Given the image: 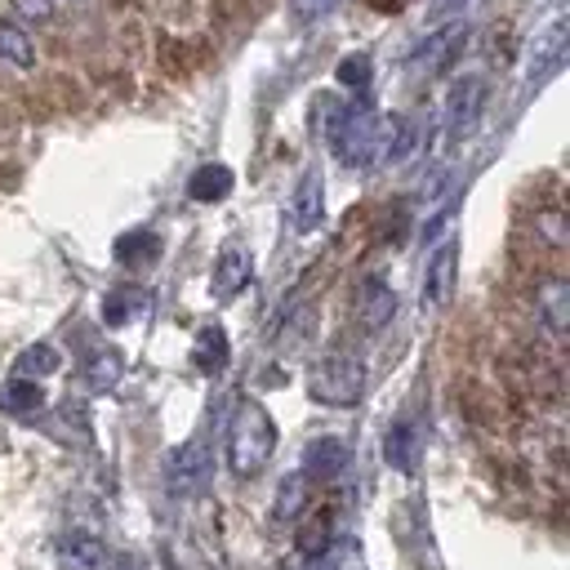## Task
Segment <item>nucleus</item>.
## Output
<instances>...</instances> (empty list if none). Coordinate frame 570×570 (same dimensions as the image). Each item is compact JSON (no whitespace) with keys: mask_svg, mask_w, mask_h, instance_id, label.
Instances as JSON below:
<instances>
[{"mask_svg":"<svg viewBox=\"0 0 570 570\" xmlns=\"http://www.w3.org/2000/svg\"><path fill=\"white\" fill-rule=\"evenodd\" d=\"M276 454V423L258 401H240L227 423V468L236 476H258Z\"/></svg>","mask_w":570,"mask_h":570,"instance_id":"f257e3e1","label":"nucleus"},{"mask_svg":"<svg viewBox=\"0 0 570 570\" xmlns=\"http://www.w3.org/2000/svg\"><path fill=\"white\" fill-rule=\"evenodd\" d=\"M307 392H312V401L334 405V410L356 405L361 392H365V365H361V356H352V352L321 356L312 365V374H307Z\"/></svg>","mask_w":570,"mask_h":570,"instance_id":"f03ea898","label":"nucleus"},{"mask_svg":"<svg viewBox=\"0 0 570 570\" xmlns=\"http://www.w3.org/2000/svg\"><path fill=\"white\" fill-rule=\"evenodd\" d=\"M330 147L338 151L343 165L352 169H370L379 156V116L370 107H347L338 129L330 134Z\"/></svg>","mask_w":570,"mask_h":570,"instance_id":"7ed1b4c3","label":"nucleus"},{"mask_svg":"<svg viewBox=\"0 0 570 570\" xmlns=\"http://www.w3.org/2000/svg\"><path fill=\"white\" fill-rule=\"evenodd\" d=\"M209 445L200 441V436H191V441H183L174 454H169V463H165V490L174 494V499H191L205 481H209Z\"/></svg>","mask_w":570,"mask_h":570,"instance_id":"20e7f679","label":"nucleus"},{"mask_svg":"<svg viewBox=\"0 0 570 570\" xmlns=\"http://www.w3.org/2000/svg\"><path fill=\"white\" fill-rule=\"evenodd\" d=\"M454 281H459V240L445 236V240L428 254V267H423V307L445 312L450 298H454Z\"/></svg>","mask_w":570,"mask_h":570,"instance_id":"39448f33","label":"nucleus"},{"mask_svg":"<svg viewBox=\"0 0 570 570\" xmlns=\"http://www.w3.org/2000/svg\"><path fill=\"white\" fill-rule=\"evenodd\" d=\"M481 102H485V80L481 76H459L450 98H445V134L450 138L472 134V125L481 116Z\"/></svg>","mask_w":570,"mask_h":570,"instance_id":"423d86ee","label":"nucleus"},{"mask_svg":"<svg viewBox=\"0 0 570 570\" xmlns=\"http://www.w3.org/2000/svg\"><path fill=\"white\" fill-rule=\"evenodd\" d=\"M289 223H294L298 236L321 232V223H325V178H321V169H303V178L289 196Z\"/></svg>","mask_w":570,"mask_h":570,"instance_id":"0eeeda50","label":"nucleus"},{"mask_svg":"<svg viewBox=\"0 0 570 570\" xmlns=\"http://www.w3.org/2000/svg\"><path fill=\"white\" fill-rule=\"evenodd\" d=\"M396 316V289L383 281V276H365L361 289H356V321L365 334H379L387 330Z\"/></svg>","mask_w":570,"mask_h":570,"instance_id":"6e6552de","label":"nucleus"},{"mask_svg":"<svg viewBox=\"0 0 570 570\" xmlns=\"http://www.w3.org/2000/svg\"><path fill=\"white\" fill-rule=\"evenodd\" d=\"M58 561H62V570H107V566H111L102 539L89 534V530L62 534V539H58Z\"/></svg>","mask_w":570,"mask_h":570,"instance_id":"1a4fd4ad","label":"nucleus"},{"mask_svg":"<svg viewBox=\"0 0 570 570\" xmlns=\"http://www.w3.org/2000/svg\"><path fill=\"white\" fill-rule=\"evenodd\" d=\"M245 281H249V249L232 240V245H223L218 258H214V281H209V289H214V298H232V294H240Z\"/></svg>","mask_w":570,"mask_h":570,"instance_id":"9d476101","label":"nucleus"},{"mask_svg":"<svg viewBox=\"0 0 570 570\" xmlns=\"http://www.w3.org/2000/svg\"><path fill=\"white\" fill-rule=\"evenodd\" d=\"M343 468H347V445L338 436H321V441H312L303 450V468L298 472L307 481H334Z\"/></svg>","mask_w":570,"mask_h":570,"instance_id":"9b49d317","label":"nucleus"},{"mask_svg":"<svg viewBox=\"0 0 570 570\" xmlns=\"http://www.w3.org/2000/svg\"><path fill=\"white\" fill-rule=\"evenodd\" d=\"M534 307H539V321L552 330V334H566L570 325V285L561 276H548L539 289H534Z\"/></svg>","mask_w":570,"mask_h":570,"instance_id":"f8f14e48","label":"nucleus"},{"mask_svg":"<svg viewBox=\"0 0 570 570\" xmlns=\"http://www.w3.org/2000/svg\"><path fill=\"white\" fill-rule=\"evenodd\" d=\"M566 58V18H557L539 40H534V53H530V80H543L552 67H561Z\"/></svg>","mask_w":570,"mask_h":570,"instance_id":"ddd939ff","label":"nucleus"},{"mask_svg":"<svg viewBox=\"0 0 570 570\" xmlns=\"http://www.w3.org/2000/svg\"><path fill=\"white\" fill-rule=\"evenodd\" d=\"M120 374H125V356H120L116 347H94V352L85 356V383H89L94 392H111V387L120 383Z\"/></svg>","mask_w":570,"mask_h":570,"instance_id":"4468645a","label":"nucleus"},{"mask_svg":"<svg viewBox=\"0 0 570 570\" xmlns=\"http://www.w3.org/2000/svg\"><path fill=\"white\" fill-rule=\"evenodd\" d=\"M232 169L227 165H200L191 178H187V196L191 200H200V205H214V200H223L227 191H232Z\"/></svg>","mask_w":570,"mask_h":570,"instance_id":"2eb2a0df","label":"nucleus"},{"mask_svg":"<svg viewBox=\"0 0 570 570\" xmlns=\"http://www.w3.org/2000/svg\"><path fill=\"white\" fill-rule=\"evenodd\" d=\"M40 405H45V387H40V379L18 374V379H9V383L0 387V410H4V414H36Z\"/></svg>","mask_w":570,"mask_h":570,"instance_id":"dca6fc26","label":"nucleus"},{"mask_svg":"<svg viewBox=\"0 0 570 570\" xmlns=\"http://www.w3.org/2000/svg\"><path fill=\"white\" fill-rule=\"evenodd\" d=\"M383 459H387L396 472H414V463H419V436H414V428H410L405 419L387 428V436H383Z\"/></svg>","mask_w":570,"mask_h":570,"instance_id":"f3484780","label":"nucleus"},{"mask_svg":"<svg viewBox=\"0 0 570 570\" xmlns=\"http://www.w3.org/2000/svg\"><path fill=\"white\" fill-rule=\"evenodd\" d=\"M307 494H312V481L303 472H289L281 485H276V521H298L307 512Z\"/></svg>","mask_w":570,"mask_h":570,"instance_id":"a211bd4d","label":"nucleus"},{"mask_svg":"<svg viewBox=\"0 0 570 570\" xmlns=\"http://www.w3.org/2000/svg\"><path fill=\"white\" fill-rule=\"evenodd\" d=\"M0 58L18 71H31L36 67V40L27 36V27L18 22H0Z\"/></svg>","mask_w":570,"mask_h":570,"instance_id":"6ab92c4d","label":"nucleus"},{"mask_svg":"<svg viewBox=\"0 0 570 570\" xmlns=\"http://www.w3.org/2000/svg\"><path fill=\"white\" fill-rule=\"evenodd\" d=\"M191 356H196V365L205 374H218L227 365V334H223V325H205L196 334V343H191Z\"/></svg>","mask_w":570,"mask_h":570,"instance_id":"aec40b11","label":"nucleus"},{"mask_svg":"<svg viewBox=\"0 0 570 570\" xmlns=\"http://www.w3.org/2000/svg\"><path fill=\"white\" fill-rule=\"evenodd\" d=\"M463 40H468V27H445V31H436V36L428 40V67H432V71H445V67L459 58Z\"/></svg>","mask_w":570,"mask_h":570,"instance_id":"412c9836","label":"nucleus"},{"mask_svg":"<svg viewBox=\"0 0 570 570\" xmlns=\"http://www.w3.org/2000/svg\"><path fill=\"white\" fill-rule=\"evenodd\" d=\"M62 365V356H58V347H49V343H31L22 356H18V374H27V379H45V374H53Z\"/></svg>","mask_w":570,"mask_h":570,"instance_id":"4be33fe9","label":"nucleus"},{"mask_svg":"<svg viewBox=\"0 0 570 570\" xmlns=\"http://www.w3.org/2000/svg\"><path fill=\"white\" fill-rule=\"evenodd\" d=\"M134 307H142V294H134V289H116V294L102 298V321H107V325H125V321L134 316Z\"/></svg>","mask_w":570,"mask_h":570,"instance_id":"5701e85b","label":"nucleus"},{"mask_svg":"<svg viewBox=\"0 0 570 570\" xmlns=\"http://www.w3.org/2000/svg\"><path fill=\"white\" fill-rule=\"evenodd\" d=\"M338 80H343L347 89L365 94V89H370V58H365V53H352V58H343V62H338Z\"/></svg>","mask_w":570,"mask_h":570,"instance_id":"b1692460","label":"nucleus"},{"mask_svg":"<svg viewBox=\"0 0 570 570\" xmlns=\"http://www.w3.org/2000/svg\"><path fill=\"white\" fill-rule=\"evenodd\" d=\"M9 4L18 9V18H22V22H36V27L53 22V0H9Z\"/></svg>","mask_w":570,"mask_h":570,"instance_id":"393cba45","label":"nucleus"},{"mask_svg":"<svg viewBox=\"0 0 570 570\" xmlns=\"http://www.w3.org/2000/svg\"><path fill=\"white\" fill-rule=\"evenodd\" d=\"M338 0H289V9H294V18L298 22H312V18H321V13H330Z\"/></svg>","mask_w":570,"mask_h":570,"instance_id":"a878e982","label":"nucleus"},{"mask_svg":"<svg viewBox=\"0 0 570 570\" xmlns=\"http://www.w3.org/2000/svg\"><path fill=\"white\" fill-rule=\"evenodd\" d=\"M107 570H142V566H138V557H134V552H120V557H116Z\"/></svg>","mask_w":570,"mask_h":570,"instance_id":"bb28decb","label":"nucleus"},{"mask_svg":"<svg viewBox=\"0 0 570 570\" xmlns=\"http://www.w3.org/2000/svg\"><path fill=\"white\" fill-rule=\"evenodd\" d=\"M347 570H365V566H361V561H352V566H347Z\"/></svg>","mask_w":570,"mask_h":570,"instance_id":"cd10ccee","label":"nucleus"}]
</instances>
